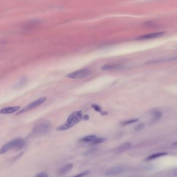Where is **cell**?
<instances>
[{
	"label": "cell",
	"mask_w": 177,
	"mask_h": 177,
	"mask_svg": "<svg viewBox=\"0 0 177 177\" xmlns=\"http://www.w3.org/2000/svg\"><path fill=\"white\" fill-rule=\"evenodd\" d=\"M89 118V117L88 115L83 116L82 112L80 111L74 112L69 116L66 123L59 126L57 128V130L59 131H66L75 126L81 121L88 120Z\"/></svg>",
	"instance_id": "6da1fadb"
},
{
	"label": "cell",
	"mask_w": 177,
	"mask_h": 177,
	"mask_svg": "<svg viewBox=\"0 0 177 177\" xmlns=\"http://www.w3.org/2000/svg\"><path fill=\"white\" fill-rule=\"evenodd\" d=\"M26 145V141L20 138L13 139L4 145L0 149V154H3L6 152L11 150L15 149L16 150H21Z\"/></svg>",
	"instance_id": "7a4b0ae2"
},
{
	"label": "cell",
	"mask_w": 177,
	"mask_h": 177,
	"mask_svg": "<svg viewBox=\"0 0 177 177\" xmlns=\"http://www.w3.org/2000/svg\"><path fill=\"white\" fill-rule=\"evenodd\" d=\"M51 128V124L47 120H43L37 122L34 125L32 130L34 135H42L48 133Z\"/></svg>",
	"instance_id": "3957f363"
},
{
	"label": "cell",
	"mask_w": 177,
	"mask_h": 177,
	"mask_svg": "<svg viewBox=\"0 0 177 177\" xmlns=\"http://www.w3.org/2000/svg\"><path fill=\"white\" fill-rule=\"evenodd\" d=\"M46 99L47 97H40V99H38L36 101H34L30 104H28L26 106V107H24L21 110H19V112H17V115H20V114L26 113L30 110H32V109L36 108L37 107L40 106V105H42L43 103L45 102V101H46Z\"/></svg>",
	"instance_id": "277c9868"
},
{
	"label": "cell",
	"mask_w": 177,
	"mask_h": 177,
	"mask_svg": "<svg viewBox=\"0 0 177 177\" xmlns=\"http://www.w3.org/2000/svg\"><path fill=\"white\" fill-rule=\"evenodd\" d=\"M91 73V70L89 69H82L72 72L67 74L66 76L71 79H82L88 76Z\"/></svg>",
	"instance_id": "5b68a950"
},
{
	"label": "cell",
	"mask_w": 177,
	"mask_h": 177,
	"mask_svg": "<svg viewBox=\"0 0 177 177\" xmlns=\"http://www.w3.org/2000/svg\"><path fill=\"white\" fill-rule=\"evenodd\" d=\"M124 171L125 168L123 166H116L108 169L105 172V175L108 177H114L121 175Z\"/></svg>",
	"instance_id": "8992f818"
},
{
	"label": "cell",
	"mask_w": 177,
	"mask_h": 177,
	"mask_svg": "<svg viewBox=\"0 0 177 177\" xmlns=\"http://www.w3.org/2000/svg\"><path fill=\"white\" fill-rule=\"evenodd\" d=\"M164 34V32H156L153 33L148 34L145 35H142L137 38L138 40H148L152 38H158L163 36Z\"/></svg>",
	"instance_id": "52a82bcc"
},
{
	"label": "cell",
	"mask_w": 177,
	"mask_h": 177,
	"mask_svg": "<svg viewBox=\"0 0 177 177\" xmlns=\"http://www.w3.org/2000/svg\"><path fill=\"white\" fill-rule=\"evenodd\" d=\"M20 108V106H11V107H5L0 110V114H2V115L11 114V113H14L16 112L19 111Z\"/></svg>",
	"instance_id": "ba28073f"
},
{
	"label": "cell",
	"mask_w": 177,
	"mask_h": 177,
	"mask_svg": "<svg viewBox=\"0 0 177 177\" xmlns=\"http://www.w3.org/2000/svg\"><path fill=\"white\" fill-rule=\"evenodd\" d=\"M150 113L152 116L151 122L152 123L158 121L162 116L161 112L157 109H151L150 110Z\"/></svg>",
	"instance_id": "9c48e42d"
},
{
	"label": "cell",
	"mask_w": 177,
	"mask_h": 177,
	"mask_svg": "<svg viewBox=\"0 0 177 177\" xmlns=\"http://www.w3.org/2000/svg\"><path fill=\"white\" fill-rule=\"evenodd\" d=\"M73 167V164H72V163L67 164L65 165V166H63L62 167L59 169V171H58V174L60 175H65V174H67L68 172H70V171H72Z\"/></svg>",
	"instance_id": "30bf717a"
},
{
	"label": "cell",
	"mask_w": 177,
	"mask_h": 177,
	"mask_svg": "<svg viewBox=\"0 0 177 177\" xmlns=\"http://www.w3.org/2000/svg\"><path fill=\"white\" fill-rule=\"evenodd\" d=\"M132 145L129 142H125L120 145L118 148L116 149V153H123L124 152L128 150H129L131 148Z\"/></svg>",
	"instance_id": "8fae6325"
},
{
	"label": "cell",
	"mask_w": 177,
	"mask_h": 177,
	"mask_svg": "<svg viewBox=\"0 0 177 177\" xmlns=\"http://www.w3.org/2000/svg\"><path fill=\"white\" fill-rule=\"evenodd\" d=\"M121 65L118 64H111V65L107 64L103 66L102 67H101V69L104 70H112L121 69Z\"/></svg>",
	"instance_id": "7c38bea8"
},
{
	"label": "cell",
	"mask_w": 177,
	"mask_h": 177,
	"mask_svg": "<svg viewBox=\"0 0 177 177\" xmlns=\"http://www.w3.org/2000/svg\"><path fill=\"white\" fill-rule=\"evenodd\" d=\"M166 155H167V153H166V152H158V153H155V154H152L151 155L147 157L145 160L150 161V160H154V159L159 158L165 156Z\"/></svg>",
	"instance_id": "4fadbf2b"
},
{
	"label": "cell",
	"mask_w": 177,
	"mask_h": 177,
	"mask_svg": "<svg viewBox=\"0 0 177 177\" xmlns=\"http://www.w3.org/2000/svg\"><path fill=\"white\" fill-rule=\"evenodd\" d=\"M97 137L95 135H89L82 137L80 139L81 142H92L95 140Z\"/></svg>",
	"instance_id": "5bb4252c"
},
{
	"label": "cell",
	"mask_w": 177,
	"mask_h": 177,
	"mask_svg": "<svg viewBox=\"0 0 177 177\" xmlns=\"http://www.w3.org/2000/svg\"><path fill=\"white\" fill-rule=\"evenodd\" d=\"M27 82V78L26 77H23L19 80L17 84L16 85V88H21L24 86Z\"/></svg>",
	"instance_id": "9a60e30c"
},
{
	"label": "cell",
	"mask_w": 177,
	"mask_h": 177,
	"mask_svg": "<svg viewBox=\"0 0 177 177\" xmlns=\"http://www.w3.org/2000/svg\"><path fill=\"white\" fill-rule=\"evenodd\" d=\"M91 106H92L93 108L94 109V110H95L96 112H100L101 115H102V116H105V115H107V113H108L107 112H103L101 107H100L99 105H96V104H92Z\"/></svg>",
	"instance_id": "2e32d148"
},
{
	"label": "cell",
	"mask_w": 177,
	"mask_h": 177,
	"mask_svg": "<svg viewBox=\"0 0 177 177\" xmlns=\"http://www.w3.org/2000/svg\"><path fill=\"white\" fill-rule=\"evenodd\" d=\"M107 141V138H96L93 141L91 142V145H99L102 144L103 142H105Z\"/></svg>",
	"instance_id": "e0dca14e"
},
{
	"label": "cell",
	"mask_w": 177,
	"mask_h": 177,
	"mask_svg": "<svg viewBox=\"0 0 177 177\" xmlns=\"http://www.w3.org/2000/svg\"><path fill=\"white\" fill-rule=\"evenodd\" d=\"M139 119H133L131 120H126L122 122L121 123V125L122 126H125L131 124L132 123H135L136 122L138 121Z\"/></svg>",
	"instance_id": "ac0fdd59"
},
{
	"label": "cell",
	"mask_w": 177,
	"mask_h": 177,
	"mask_svg": "<svg viewBox=\"0 0 177 177\" xmlns=\"http://www.w3.org/2000/svg\"><path fill=\"white\" fill-rule=\"evenodd\" d=\"M144 128H145V124H144V123H139V124L135 126L134 131L136 132H138L141 131Z\"/></svg>",
	"instance_id": "d6986e66"
},
{
	"label": "cell",
	"mask_w": 177,
	"mask_h": 177,
	"mask_svg": "<svg viewBox=\"0 0 177 177\" xmlns=\"http://www.w3.org/2000/svg\"><path fill=\"white\" fill-rule=\"evenodd\" d=\"M91 172V171L90 170H87V171H82V172H80L79 174H78V175L74 176V177H85L86 175H88L89 174H90Z\"/></svg>",
	"instance_id": "ffe728a7"
},
{
	"label": "cell",
	"mask_w": 177,
	"mask_h": 177,
	"mask_svg": "<svg viewBox=\"0 0 177 177\" xmlns=\"http://www.w3.org/2000/svg\"><path fill=\"white\" fill-rule=\"evenodd\" d=\"M96 151V148H91L89 150H88V151H86V152H85V154H84V155L85 156H88V155H90L92 154L93 153H94Z\"/></svg>",
	"instance_id": "44dd1931"
},
{
	"label": "cell",
	"mask_w": 177,
	"mask_h": 177,
	"mask_svg": "<svg viewBox=\"0 0 177 177\" xmlns=\"http://www.w3.org/2000/svg\"><path fill=\"white\" fill-rule=\"evenodd\" d=\"M35 177H48V175L47 172L42 171L37 174Z\"/></svg>",
	"instance_id": "7402d4cb"
},
{
	"label": "cell",
	"mask_w": 177,
	"mask_h": 177,
	"mask_svg": "<svg viewBox=\"0 0 177 177\" xmlns=\"http://www.w3.org/2000/svg\"><path fill=\"white\" fill-rule=\"evenodd\" d=\"M173 175L175 176V177H177V169H175L173 171Z\"/></svg>",
	"instance_id": "603a6c76"
},
{
	"label": "cell",
	"mask_w": 177,
	"mask_h": 177,
	"mask_svg": "<svg viewBox=\"0 0 177 177\" xmlns=\"http://www.w3.org/2000/svg\"><path fill=\"white\" fill-rule=\"evenodd\" d=\"M173 145H177V142H175V143L173 144Z\"/></svg>",
	"instance_id": "cb8c5ba5"
}]
</instances>
